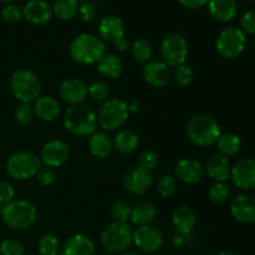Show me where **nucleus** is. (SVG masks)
<instances>
[{
	"label": "nucleus",
	"mask_w": 255,
	"mask_h": 255,
	"mask_svg": "<svg viewBox=\"0 0 255 255\" xmlns=\"http://www.w3.org/2000/svg\"><path fill=\"white\" fill-rule=\"evenodd\" d=\"M106 54L105 42L94 34H80L70 44V56L80 65H95Z\"/></svg>",
	"instance_id": "nucleus-1"
},
{
	"label": "nucleus",
	"mask_w": 255,
	"mask_h": 255,
	"mask_svg": "<svg viewBox=\"0 0 255 255\" xmlns=\"http://www.w3.org/2000/svg\"><path fill=\"white\" fill-rule=\"evenodd\" d=\"M188 138L199 147H211L217 143L222 131L218 122L209 115L198 114L188 120L186 126Z\"/></svg>",
	"instance_id": "nucleus-2"
},
{
	"label": "nucleus",
	"mask_w": 255,
	"mask_h": 255,
	"mask_svg": "<svg viewBox=\"0 0 255 255\" xmlns=\"http://www.w3.org/2000/svg\"><path fill=\"white\" fill-rule=\"evenodd\" d=\"M64 126L74 136L90 137L99 126L97 115L85 105L70 106L65 112Z\"/></svg>",
	"instance_id": "nucleus-3"
},
{
	"label": "nucleus",
	"mask_w": 255,
	"mask_h": 255,
	"mask_svg": "<svg viewBox=\"0 0 255 255\" xmlns=\"http://www.w3.org/2000/svg\"><path fill=\"white\" fill-rule=\"evenodd\" d=\"M1 218L12 231H26L36 222L37 209L30 202L14 199L4 206Z\"/></svg>",
	"instance_id": "nucleus-4"
},
{
	"label": "nucleus",
	"mask_w": 255,
	"mask_h": 255,
	"mask_svg": "<svg viewBox=\"0 0 255 255\" xmlns=\"http://www.w3.org/2000/svg\"><path fill=\"white\" fill-rule=\"evenodd\" d=\"M10 90L20 104H32L41 95V82L32 71L21 69L10 77Z\"/></svg>",
	"instance_id": "nucleus-5"
},
{
	"label": "nucleus",
	"mask_w": 255,
	"mask_h": 255,
	"mask_svg": "<svg viewBox=\"0 0 255 255\" xmlns=\"http://www.w3.org/2000/svg\"><path fill=\"white\" fill-rule=\"evenodd\" d=\"M41 167L40 157L26 149L14 152L6 161L7 174L17 181L34 178Z\"/></svg>",
	"instance_id": "nucleus-6"
},
{
	"label": "nucleus",
	"mask_w": 255,
	"mask_h": 255,
	"mask_svg": "<svg viewBox=\"0 0 255 255\" xmlns=\"http://www.w3.org/2000/svg\"><path fill=\"white\" fill-rule=\"evenodd\" d=\"M100 241L105 251L119 254L126 252L133 243V232L127 223L112 222L104 228Z\"/></svg>",
	"instance_id": "nucleus-7"
},
{
	"label": "nucleus",
	"mask_w": 255,
	"mask_h": 255,
	"mask_svg": "<svg viewBox=\"0 0 255 255\" xmlns=\"http://www.w3.org/2000/svg\"><path fill=\"white\" fill-rule=\"evenodd\" d=\"M129 116L128 106L121 99H107L101 105L97 114L99 125L105 131H115L121 128Z\"/></svg>",
	"instance_id": "nucleus-8"
},
{
	"label": "nucleus",
	"mask_w": 255,
	"mask_h": 255,
	"mask_svg": "<svg viewBox=\"0 0 255 255\" xmlns=\"http://www.w3.org/2000/svg\"><path fill=\"white\" fill-rule=\"evenodd\" d=\"M247 45L246 34L237 26H228L219 32L216 41L217 52L226 60H234L241 56Z\"/></svg>",
	"instance_id": "nucleus-9"
},
{
	"label": "nucleus",
	"mask_w": 255,
	"mask_h": 255,
	"mask_svg": "<svg viewBox=\"0 0 255 255\" xmlns=\"http://www.w3.org/2000/svg\"><path fill=\"white\" fill-rule=\"evenodd\" d=\"M162 61L168 67H178L186 62L189 54V47L187 40L181 34L172 32L164 36L161 42Z\"/></svg>",
	"instance_id": "nucleus-10"
},
{
	"label": "nucleus",
	"mask_w": 255,
	"mask_h": 255,
	"mask_svg": "<svg viewBox=\"0 0 255 255\" xmlns=\"http://www.w3.org/2000/svg\"><path fill=\"white\" fill-rule=\"evenodd\" d=\"M153 183L152 171L138 166H133L125 173L122 178V186L125 191L133 196H142L151 188Z\"/></svg>",
	"instance_id": "nucleus-11"
},
{
	"label": "nucleus",
	"mask_w": 255,
	"mask_h": 255,
	"mask_svg": "<svg viewBox=\"0 0 255 255\" xmlns=\"http://www.w3.org/2000/svg\"><path fill=\"white\" fill-rule=\"evenodd\" d=\"M133 244L144 253H157L163 246V234L151 224L138 227L133 232Z\"/></svg>",
	"instance_id": "nucleus-12"
},
{
	"label": "nucleus",
	"mask_w": 255,
	"mask_h": 255,
	"mask_svg": "<svg viewBox=\"0 0 255 255\" xmlns=\"http://www.w3.org/2000/svg\"><path fill=\"white\" fill-rule=\"evenodd\" d=\"M70 156L69 144L62 139H51L44 144L40 154V161L45 166L57 168L67 161Z\"/></svg>",
	"instance_id": "nucleus-13"
},
{
	"label": "nucleus",
	"mask_w": 255,
	"mask_h": 255,
	"mask_svg": "<svg viewBox=\"0 0 255 255\" xmlns=\"http://www.w3.org/2000/svg\"><path fill=\"white\" fill-rule=\"evenodd\" d=\"M232 181L241 189L255 188V159L243 158L232 168Z\"/></svg>",
	"instance_id": "nucleus-14"
},
{
	"label": "nucleus",
	"mask_w": 255,
	"mask_h": 255,
	"mask_svg": "<svg viewBox=\"0 0 255 255\" xmlns=\"http://www.w3.org/2000/svg\"><path fill=\"white\" fill-rule=\"evenodd\" d=\"M144 81L153 87H164L171 81V70L162 60H149L142 69Z\"/></svg>",
	"instance_id": "nucleus-15"
},
{
	"label": "nucleus",
	"mask_w": 255,
	"mask_h": 255,
	"mask_svg": "<svg viewBox=\"0 0 255 255\" xmlns=\"http://www.w3.org/2000/svg\"><path fill=\"white\" fill-rule=\"evenodd\" d=\"M204 166L193 158H182L174 167V174L179 181L187 184H196L203 179Z\"/></svg>",
	"instance_id": "nucleus-16"
},
{
	"label": "nucleus",
	"mask_w": 255,
	"mask_h": 255,
	"mask_svg": "<svg viewBox=\"0 0 255 255\" xmlns=\"http://www.w3.org/2000/svg\"><path fill=\"white\" fill-rule=\"evenodd\" d=\"M60 99L70 106L81 105L87 97V85L80 79H67L60 85Z\"/></svg>",
	"instance_id": "nucleus-17"
},
{
	"label": "nucleus",
	"mask_w": 255,
	"mask_h": 255,
	"mask_svg": "<svg viewBox=\"0 0 255 255\" xmlns=\"http://www.w3.org/2000/svg\"><path fill=\"white\" fill-rule=\"evenodd\" d=\"M52 15V7L45 0H29L22 7V16L30 24L37 26H42L50 22Z\"/></svg>",
	"instance_id": "nucleus-18"
},
{
	"label": "nucleus",
	"mask_w": 255,
	"mask_h": 255,
	"mask_svg": "<svg viewBox=\"0 0 255 255\" xmlns=\"http://www.w3.org/2000/svg\"><path fill=\"white\" fill-rule=\"evenodd\" d=\"M231 213L236 221L241 223L255 222V197L249 194H241L231 203Z\"/></svg>",
	"instance_id": "nucleus-19"
},
{
	"label": "nucleus",
	"mask_w": 255,
	"mask_h": 255,
	"mask_svg": "<svg viewBox=\"0 0 255 255\" xmlns=\"http://www.w3.org/2000/svg\"><path fill=\"white\" fill-rule=\"evenodd\" d=\"M100 39L110 44H116L120 39L125 37V24L119 16H105L99 24Z\"/></svg>",
	"instance_id": "nucleus-20"
},
{
	"label": "nucleus",
	"mask_w": 255,
	"mask_h": 255,
	"mask_svg": "<svg viewBox=\"0 0 255 255\" xmlns=\"http://www.w3.org/2000/svg\"><path fill=\"white\" fill-rule=\"evenodd\" d=\"M204 172L216 182H226L231 178L232 166L227 157L217 153L211 154L204 164Z\"/></svg>",
	"instance_id": "nucleus-21"
},
{
	"label": "nucleus",
	"mask_w": 255,
	"mask_h": 255,
	"mask_svg": "<svg viewBox=\"0 0 255 255\" xmlns=\"http://www.w3.org/2000/svg\"><path fill=\"white\" fill-rule=\"evenodd\" d=\"M95 243L85 234H74L62 246L64 255H94Z\"/></svg>",
	"instance_id": "nucleus-22"
},
{
	"label": "nucleus",
	"mask_w": 255,
	"mask_h": 255,
	"mask_svg": "<svg viewBox=\"0 0 255 255\" xmlns=\"http://www.w3.org/2000/svg\"><path fill=\"white\" fill-rule=\"evenodd\" d=\"M157 216V209L151 201L141 199L131 207V221L138 227L149 226Z\"/></svg>",
	"instance_id": "nucleus-23"
},
{
	"label": "nucleus",
	"mask_w": 255,
	"mask_h": 255,
	"mask_svg": "<svg viewBox=\"0 0 255 255\" xmlns=\"http://www.w3.org/2000/svg\"><path fill=\"white\" fill-rule=\"evenodd\" d=\"M34 114L41 121L51 122L60 115V104L51 96H40L34 102Z\"/></svg>",
	"instance_id": "nucleus-24"
},
{
	"label": "nucleus",
	"mask_w": 255,
	"mask_h": 255,
	"mask_svg": "<svg viewBox=\"0 0 255 255\" xmlns=\"http://www.w3.org/2000/svg\"><path fill=\"white\" fill-rule=\"evenodd\" d=\"M208 11L218 21H231L238 11L236 0H208Z\"/></svg>",
	"instance_id": "nucleus-25"
},
{
	"label": "nucleus",
	"mask_w": 255,
	"mask_h": 255,
	"mask_svg": "<svg viewBox=\"0 0 255 255\" xmlns=\"http://www.w3.org/2000/svg\"><path fill=\"white\" fill-rule=\"evenodd\" d=\"M196 214L189 207L181 206L176 208L172 213V223L173 227L181 234H189L196 227Z\"/></svg>",
	"instance_id": "nucleus-26"
},
{
	"label": "nucleus",
	"mask_w": 255,
	"mask_h": 255,
	"mask_svg": "<svg viewBox=\"0 0 255 255\" xmlns=\"http://www.w3.org/2000/svg\"><path fill=\"white\" fill-rule=\"evenodd\" d=\"M89 149L97 158H107L114 151V139L105 132H95L89 138Z\"/></svg>",
	"instance_id": "nucleus-27"
},
{
	"label": "nucleus",
	"mask_w": 255,
	"mask_h": 255,
	"mask_svg": "<svg viewBox=\"0 0 255 255\" xmlns=\"http://www.w3.org/2000/svg\"><path fill=\"white\" fill-rule=\"evenodd\" d=\"M96 65L97 71L107 79H119L124 71L122 60L115 54H105Z\"/></svg>",
	"instance_id": "nucleus-28"
},
{
	"label": "nucleus",
	"mask_w": 255,
	"mask_h": 255,
	"mask_svg": "<svg viewBox=\"0 0 255 255\" xmlns=\"http://www.w3.org/2000/svg\"><path fill=\"white\" fill-rule=\"evenodd\" d=\"M138 144V136L129 129H122V131L117 132L114 138V148L122 154H129L134 152Z\"/></svg>",
	"instance_id": "nucleus-29"
},
{
	"label": "nucleus",
	"mask_w": 255,
	"mask_h": 255,
	"mask_svg": "<svg viewBox=\"0 0 255 255\" xmlns=\"http://www.w3.org/2000/svg\"><path fill=\"white\" fill-rule=\"evenodd\" d=\"M217 146L218 149L224 157H233L241 151L242 148V139L241 137L233 132H227V133H222L219 139L217 141Z\"/></svg>",
	"instance_id": "nucleus-30"
},
{
	"label": "nucleus",
	"mask_w": 255,
	"mask_h": 255,
	"mask_svg": "<svg viewBox=\"0 0 255 255\" xmlns=\"http://www.w3.org/2000/svg\"><path fill=\"white\" fill-rule=\"evenodd\" d=\"M79 11V0H55L52 5V14L60 20L74 19Z\"/></svg>",
	"instance_id": "nucleus-31"
},
{
	"label": "nucleus",
	"mask_w": 255,
	"mask_h": 255,
	"mask_svg": "<svg viewBox=\"0 0 255 255\" xmlns=\"http://www.w3.org/2000/svg\"><path fill=\"white\" fill-rule=\"evenodd\" d=\"M131 54L134 61L138 64H146L149 60H152V55H153V46H152L151 41L147 39H138L132 44L131 46Z\"/></svg>",
	"instance_id": "nucleus-32"
},
{
	"label": "nucleus",
	"mask_w": 255,
	"mask_h": 255,
	"mask_svg": "<svg viewBox=\"0 0 255 255\" xmlns=\"http://www.w3.org/2000/svg\"><path fill=\"white\" fill-rule=\"evenodd\" d=\"M231 196V187L226 182H216L208 189V197L213 203H223Z\"/></svg>",
	"instance_id": "nucleus-33"
},
{
	"label": "nucleus",
	"mask_w": 255,
	"mask_h": 255,
	"mask_svg": "<svg viewBox=\"0 0 255 255\" xmlns=\"http://www.w3.org/2000/svg\"><path fill=\"white\" fill-rule=\"evenodd\" d=\"M39 252L41 255H56L60 252V242L54 234H45L40 238Z\"/></svg>",
	"instance_id": "nucleus-34"
},
{
	"label": "nucleus",
	"mask_w": 255,
	"mask_h": 255,
	"mask_svg": "<svg viewBox=\"0 0 255 255\" xmlns=\"http://www.w3.org/2000/svg\"><path fill=\"white\" fill-rule=\"evenodd\" d=\"M87 95L95 101L105 102L109 99L110 87L104 81H94L87 86Z\"/></svg>",
	"instance_id": "nucleus-35"
},
{
	"label": "nucleus",
	"mask_w": 255,
	"mask_h": 255,
	"mask_svg": "<svg viewBox=\"0 0 255 255\" xmlns=\"http://www.w3.org/2000/svg\"><path fill=\"white\" fill-rule=\"evenodd\" d=\"M177 189V181L173 176L171 174H166V176L161 177L157 183V192L163 198H169L176 193Z\"/></svg>",
	"instance_id": "nucleus-36"
},
{
	"label": "nucleus",
	"mask_w": 255,
	"mask_h": 255,
	"mask_svg": "<svg viewBox=\"0 0 255 255\" xmlns=\"http://www.w3.org/2000/svg\"><path fill=\"white\" fill-rule=\"evenodd\" d=\"M111 217L114 222L127 223V221L131 218V207L124 201L115 202L111 208Z\"/></svg>",
	"instance_id": "nucleus-37"
},
{
	"label": "nucleus",
	"mask_w": 255,
	"mask_h": 255,
	"mask_svg": "<svg viewBox=\"0 0 255 255\" xmlns=\"http://www.w3.org/2000/svg\"><path fill=\"white\" fill-rule=\"evenodd\" d=\"M34 116L35 114L31 104H20L14 110L15 122L21 125V126L30 124L32 121V119H34Z\"/></svg>",
	"instance_id": "nucleus-38"
},
{
	"label": "nucleus",
	"mask_w": 255,
	"mask_h": 255,
	"mask_svg": "<svg viewBox=\"0 0 255 255\" xmlns=\"http://www.w3.org/2000/svg\"><path fill=\"white\" fill-rule=\"evenodd\" d=\"M174 79L178 82L181 86H189L194 79V71L189 65H181V66L176 67L174 71Z\"/></svg>",
	"instance_id": "nucleus-39"
},
{
	"label": "nucleus",
	"mask_w": 255,
	"mask_h": 255,
	"mask_svg": "<svg viewBox=\"0 0 255 255\" xmlns=\"http://www.w3.org/2000/svg\"><path fill=\"white\" fill-rule=\"evenodd\" d=\"M0 255H25V249L15 239H5L0 243Z\"/></svg>",
	"instance_id": "nucleus-40"
},
{
	"label": "nucleus",
	"mask_w": 255,
	"mask_h": 255,
	"mask_svg": "<svg viewBox=\"0 0 255 255\" xmlns=\"http://www.w3.org/2000/svg\"><path fill=\"white\" fill-rule=\"evenodd\" d=\"M2 19L6 22H17L21 20L22 16V9L16 4H6L2 7L1 11Z\"/></svg>",
	"instance_id": "nucleus-41"
},
{
	"label": "nucleus",
	"mask_w": 255,
	"mask_h": 255,
	"mask_svg": "<svg viewBox=\"0 0 255 255\" xmlns=\"http://www.w3.org/2000/svg\"><path fill=\"white\" fill-rule=\"evenodd\" d=\"M36 179L41 186H51L55 182V179H56V172H55V169L51 168V167L44 166L39 169V172H37Z\"/></svg>",
	"instance_id": "nucleus-42"
},
{
	"label": "nucleus",
	"mask_w": 255,
	"mask_h": 255,
	"mask_svg": "<svg viewBox=\"0 0 255 255\" xmlns=\"http://www.w3.org/2000/svg\"><path fill=\"white\" fill-rule=\"evenodd\" d=\"M158 163V154L152 149H146L139 154V166L152 171Z\"/></svg>",
	"instance_id": "nucleus-43"
},
{
	"label": "nucleus",
	"mask_w": 255,
	"mask_h": 255,
	"mask_svg": "<svg viewBox=\"0 0 255 255\" xmlns=\"http://www.w3.org/2000/svg\"><path fill=\"white\" fill-rule=\"evenodd\" d=\"M77 14L84 21H92L97 15V7L92 1H84L81 5H79Z\"/></svg>",
	"instance_id": "nucleus-44"
},
{
	"label": "nucleus",
	"mask_w": 255,
	"mask_h": 255,
	"mask_svg": "<svg viewBox=\"0 0 255 255\" xmlns=\"http://www.w3.org/2000/svg\"><path fill=\"white\" fill-rule=\"evenodd\" d=\"M15 191L14 187L6 181H0V203L2 206L10 203L11 201H14Z\"/></svg>",
	"instance_id": "nucleus-45"
},
{
	"label": "nucleus",
	"mask_w": 255,
	"mask_h": 255,
	"mask_svg": "<svg viewBox=\"0 0 255 255\" xmlns=\"http://www.w3.org/2000/svg\"><path fill=\"white\" fill-rule=\"evenodd\" d=\"M241 29L243 32L255 34V11H247L242 16Z\"/></svg>",
	"instance_id": "nucleus-46"
},
{
	"label": "nucleus",
	"mask_w": 255,
	"mask_h": 255,
	"mask_svg": "<svg viewBox=\"0 0 255 255\" xmlns=\"http://www.w3.org/2000/svg\"><path fill=\"white\" fill-rule=\"evenodd\" d=\"M178 2L187 9H199L208 4V0H178Z\"/></svg>",
	"instance_id": "nucleus-47"
},
{
	"label": "nucleus",
	"mask_w": 255,
	"mask_h": 255,
	"mask_svg": "<svg viewBox=\"0 0 255 255\" xmlns=\"http://www.w3.org/2000/svg\"><path fill=\"white\" fill-rule=\"evenodd\" d=\"M115 46H116V49L119 50V51L124 52V51H127V50L129 49V42L128 40L126 39V37H122V39H120L119 41L116 42V44H114Z\"/></svg>",
	"instance_id": "nucleus-48"
},
{
	"label": "nucleus",
	"mask_w": 255,
	"mask_h": 255,
	"mask_svg": "<svg viewBox=\"0 0 255 255\" xmlns=\"http://www.w3.org/2000/svg\"><path fill=\"white\" fill-rule=\"evenodd\" d=\"M127 106H128V112H129V114H136V112L138 111V109H139V104L136 101V100H133V101L129 102V104L127 105Z\"/></svg>",
	"instance_id": "nucleus-49"
},
{
	"label": "nucleus",
	"mask_w": 255,
	"mask_h": 255,
	"mask_svg": "<svg viewBox=\"0 0 255 255\" xmlns=\"http://www.w3.org/2000/svg\"><path fill=\"white\" fill-rule=\"evenodd\" d=\"M117 255H137L136 253H132V252H122V253H119Z\"/></svg>",
	"instance_id": "nucleus-50"
},
{
	"label": "nucleus",
	"mask_w": 255,
	"mask_h": 255,
	"mask_svg": "<svg viewBox=\"0 0 255 255\" xmlns=\"http://www.w3.org/2000/svg\"><path fill=\"white\" fill-rule=\"evenodd\" d=\"M217 255H234V254L231 253V252H221V253H218Z\"/></svg>",
	"instance_id": "nucleus-51"
},
{
	"label": "nucleus",
	"mask_w": 255,
	"mask_h": 255,
	"mask_svg": "<svg viewBox=\"0 0 255 255\" xmlns=\"http://www.w3.org/2000/svg\"><path fill=\"white\" fill-rule=\"evenodd\" d=\"M1 2H5V4H12V2L15 1V0H0Z\"/></svg>",
	"instance_id": "nucleus-52"
},
{
	"label": "nucleus",
	"mask_w": 255,
	"mask_h": 255,
	"mask_svg": "<svg viewBox=\"0 0 255 255\" xmlns=\"http://www.w3.org/2000/svg\"><path fill=\"white\" fill-rule=\"evenodd\" d=\"M2 208H4V206H2V204L0 203V217H1V214H2Z\"/></svg>",
	"instance_id": "nucleus-53"
},
{
	"label": "nucleus",
	"mask_w": 255,
	"mask_h": 255,
	"mask_svg": "<svg viewBox=\"0 0 255 255\" xmlns=\"http://www.w3.org/2000/svg\"><path fill=\"white\" fill-rule=\"evenodd\" d=\"M56 255H64L62 253H59V254H56Z\"/></svg>",
	"instance_id": "nucleus-54"
},
{
	"label": "nucleus",
	"mask_w": 255,
	"mask_h": 255,
	"mask_svg": "<svg viewBox=\"0 0 255 255\" xmlns=\"http://www.w3.org/2000/svg\"><path fill=\"white\" fill-rule=\"evenodd\" d=\"M248 1H255V0H248Z\"/></svg>",
	"instance_id": "nucleus-55"
}]
</instances>
